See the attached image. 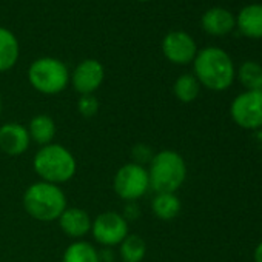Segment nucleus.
Returning <instances> with one entry per match:
<instances>
[{
	"label": "nucleus",
	"mask_w": 262,
	"mask_h": 262,
	"mask_svg": "<svg viewBox=\"0 0 262 262\" xmlns=\"http://www.w3.org/2000/svg\"><path fill=\"white\" fill-rule=\"evenodd\" d=\"M19 59V42L16 36L7 30L0 28V71L11 70Z\"/></svg>",
	"instance_id": "16"
},
{
	"label": "nucleus",
	"mask_w": 262,
	"mask_h": 262,
	"mask_svg": "<svg viewBox=\"0 0 262 262\" xmlns=\"http://www.w3.org/2000/svg\"><path fill=\"white\" fill-rule=\"evenodd\" d=\"M122 216L125 219H136L139 216V207L136 205V202H128L125 207V213Z\"/></svg>",
	"instance_id": "24"
},
{
	"label": "nucleus",
	"mask_w": 262,
	"mask_h": 262,
	"mask_svg": "<svg viewBox=\"0 0 262 262\" xmlns=\"http://www.w3.org/2000/svg\"><path fill=\"white\" fill-rule=\"evenodd\" d=\"M57 221L62 231L73 239H82L88 231H91L93 225L90 214L83 208H65Z\"/></svg>",
	"instance_id": "12"
},
{
	"label": "nucleus",
	"mask_w": 262,
	"mask_h": 262,
	"mask_svg": "<svg viewBox=\"0 0 262 262\" xmlns=\"http://www.w3.org/2000/svg\"><path fill=\"white\" fill-rule=\"evenodd\" d=\"M131 156H133V162L138 164V165H142L144 164H150L151 159H153V155H151V148L148 145H144V144H138L133 147V151H131Z\"/></svg>",
	"instance_id": "23"
},
{
	"label": "nucleus",
	"mask_w": 262,
	"mask_h": 262,
	"mask_svg": "<svg viewBox=\"0 0 262 262\" xmlns=\"http://www.w3.org/2000/svg\"><path fill=\"white\" fill-rule=\"evenodd\" d=\"M119 247L123 262H142L147 254V242L139 234H128Z\"/></svg>",
	"instance_id": "18"
},
{
	"label": "nucleus",
	"mask_w": 262,
	"mask_h": 262,
	"mask_svg": "<svg viewBox=\"0 0 262 262\" xmlns=\"http://www.w3.org/2000/svg\"><path fill=\"white\" fill-rule=\"evenodd\" d=\"M233 120L245 129L262 126V91H245L239 94L230 108Z\"/></svg>",
	"instance_id": "7"
},
{
	"label": "nucleus",
	"mask_w": 262,
	"mask_h": 262,
	"mask_svg": "<svg viewBox=\"0 0 262 262\" xmlns=\"http://www.w3.org/2000/svg\"><path fill=\"white\" fill-rule=\"evenodd\" d=\"M105 70L99 60L86 59L77 65L71 76V83L77 93L82 94H93L103 82Z\"/></svg>",
	"instance_id": "10"
},
{
	"label": "nucleus",
	"mask_w": 262,
	"mask_h": 262,
	"mask_svg": "<svg viewBox=\"0 0 262 262\" xmlns=\"http://www.w3.org/2000/svg\"><path fill=\"white\" fill-rule=\"evenodd\" d=\"M139 2H148V0H139Z\"/></svg>",
	"instance_id": "27"
},
{
	"label": "nucleus",
	"mask_w": 262,
	"mask_h": 262,
	"mask_svg": "<svg viewBox=\"0 0 262 262\" xmlns=\"http://www.w3.org/2000/svg\"><path fill=\"white\" fill-rule=\"evenodd\" d=\"M198 82L213 91L227 90L234 79V68L230 56L219 48H205L194 57Z\"/></svg>",
	"instance_id": "2"
},
{
	"label": "nucleus",
	"mask_w": 262,
	"mask_h": 262,
	"mask_svg": "<svg viewBox=\"0 0 262 262\" xmlns=\"http://www.w3.org/2000/svg\"><path fill=\"white\" fill-rule=\"evenodd\" d=\"M174 96L184 102V103H190L193 100H196L198 94H199V82L194 76L191 74H184L181 76L173 86Z\"/></svg>",
	"instance_id": "20"
},
{
	"label": "nucleus",
	"mask_w": 262,
	"mask_h": 262,
	"mask_svg": "<svg viewBox=\"0 0 262 262\" xmlns=\"http://www.w3.org/2000/svg\"><path fill=\"white\" fill-rule=\"evenodd\" d=\"M153 213L162 221H171L181 213V201L176 193H158L151 204Z\"/></svg>",
	"instance_id": "17"
},
{
	"label": "nucleus",
	"mask_w": 262,
	"mask_h": 262,
	"mask_svg": "<svg viewBox=\"0 0 262 262\" xmlns=\"http://www.w3.org/2000/svg\"><path fill=\"white\" fill-rule=\"evenodd\" d=\"M164 56L178 65H185L196 57V43L184 31H171L162 40Z\"/></svg>",
	"instance_id": "9"
},
{
	"label": "nucleus",
	"mask_w": 262,
	"mask_h": 262,
	"mask_svg": "<svg viewBox=\"0 0 262 262\" xmlns=\"http://www.w3.org/2000/svg\"><path fill=\"white\" fill-rule=\"evenodd\" d=\"M62 262H100V256L91 244L76 241L65 250Z\"/></svg>",
	"instance_id": "19"
},
{
	"label": "nucleus",
	"mask_w": 262,
	"mask_h": 262,
	"mask_svg": "<svg viewBox=\"0 0 262 262\" xmlns=\"http://www.w3.org/2000/svg\"><path fill=\"white\" fill-rule=\"evenodd\" d=\"M236 20L233 14L224 8H211L202 16V28L211 36H224L230 33Z\"/></svg>",
	"instance_id": "13"
},
{
	"label": "nucleus",
	"mask_w": 262,
	"mask_h": 262,
	"mask_svg": "<svg viewBox=\"0 0 262 262\" xmlns=\"http://www.w3.org/2000/svg\"><path fill=\"white\" fill-rule=\"evenodd\" d=\"M254 262H262V242L254 250Z\"/></svg>",
	"instance_id": "25"
},
{
	"label": "nucleus",
	"mask_w": 262,
	"mask_h": 262,
	"mask_svg": "<svg viewBox=\"0 0 262 262\" xmlns=\"http://www.w3.org/2000/svg\"><path fill=\"white\" fill-rule=\"evenodd\" d=\"M113 187L116 194L125 202H136L150 188L148 170L135 162L125 164L114 174Z\"/></svg>",
	"instance_id": "6"
},
{
	"label": "nucleus",
	"mask_w": 262,
	"mask_h": 262,
	"mask_svg": "<svg viewBox=\"0 0 262 262\" xmlns=\"http://www.w3.org/2000/svg\"><path fill=\"white\" fill-rule=\"evenodd\" d=\"M33 167L43 182L59 185L74 178L77 162L68 148L59 144H48L36 153Z\"/></svg>",
	"instance_id": "1"
},
{
	"label": "nucleus",
	"mask_w": 262,
	"mask_h": 262,
	"mask_svg": "<svg viewBox=\"0 0 262 262\" xmlns=\"http://www.w3.org/2000/svg\"><path fill=\"white\" fill-rule=\"evenodd\" d=\"M28 129L16 122H10L0 126V150L8 156H20L30 147Z\"/></svg>",
	"instance_id": "11"
},
{
	"label": "nucleus",
	"mask_w": 262,
	"mask_h": 262,
	"mask_svg": "<svg viewBox=\"0 0 262 262\" xmlns=\"http://www.w3.org/2000/svg\"><path fill=\"white\" fill-rule=\"evenodd\" d=\"M94 239L105 245H120V242L128 236V221L116 211H105L99 214L91 225Z\"/></svg>",
	"instance_id": "8"
},
{
	"label": "nucleus",
	"mask_w": 262,
	"mask_h": 262,
	"mask_svg": "<svg viewBox=\"0 0 262 262\" xmlns=\"http://www.w3.org/2000/svg\"><path fill=\"white\" fill-rule=\"evenodd\" d=\"M150 187L156 193H176L187 178L184 158L173 150H162L150 162Z\"/></svg>",
	"instance_id": "4"
},
{
	"label": "nucleus",
	"mask_w": 262,
	"mask_h": 262,
	"mask_svg": "<svg viewBox=\"0 0 262 262\" xmlns=\"http://www.w3.org/2000/svg\"><path fill=\"white\" fill-rule=\"evenodd\" d=\"M24 208L31 217L40 222H51L59 219L65 211L67 198L59 185L40 181L27 188Z\"/></svg>",
	"instance_id": "3"
},
{
	"label": "nucleus",
	"mask_w": 262,
	"mask_h": 262,
	"mask_svg": "<svg viewBox=\"0 0 262 262\" xmlns=\"http://www.w3.org/2000/svg\"><path fill=\"white\" fill-rule=\"evenodd\" d=\"M28 79L34 90L42 94H57L70 82V73L63 62L54 57H42L31 63Z\"/></svg>",
	"instance_id": "5"
},
{
	"label": "nucleus",
	"mask_w": 262,
	"mask_h": 262,
	"mask_svg": "<svg viewBox=\"0 0 262 262\" xmlns=\"http://www.w3.org/2000/svg\"><path fill=\"white\" fill-rule=\"evenodd\" d=\"M77 110L83 117H93L99 111V100L94 94H82L77 102Z\"/></svg>",
	"instance_id": "22"
},
{
	"label": "nucleus",
	"mask_w": 262,
	"mask_h": 262,
	"mask_svg": "<svg viewBox=\"0 0 262 262\" xmlns=\"http://www.w3.org/2000/svg\"><path fill=\"white\" fill-rule=\"evenodd\" d=\"M28 135L30 139L42 147L51 144L56 136V123L47 114H37L31 119L28 125Z\"/></svg>",
	"instance_id": "14"
},
{
	"label": "nucleus",
	"mask_w": 262,
	"mask_h": 262,
	"mask_svg": "<svg viewBox=\"0 0 262 262\" xmlns=\"http://www.w3.org/2000/svg\"><path fill=\"white\" fill-rule=\"evenodd\" d=\"M237 27L242 34L260 39L262 37V5H250L245 7L237 16Z\"/></svg>",
	"instance_id": "15"
},
{
	"label": "nucleus",
	"mask_w": 262,
	"mask_h": 262,
	"mask_svg": "<svg viewBox=\"0 0 262 262\" xmlns=\"http://www.w3.org/2000/svg\"><path fill=\"white\" fill-rule=\"evenodd\" d=\"M239 80L247 91H262V67L256 62H245L239 68Z\"/></svg>",
	"instance_id": "21"
},
{
	"label": "nucleus",
	"mask_w": 262,
	"mask_h": 262,
	"mask_svg": "<svg viewBox=\"0 0 262 262\" xmlns=\"http://www.w3.org/2000/svg\"><path fill=\"white\" fill-rule=\"evenodd\" d=\"M0 114H2V97H0Z\"/></svg>",
	"instance_id": "26"
}]
</instances>
